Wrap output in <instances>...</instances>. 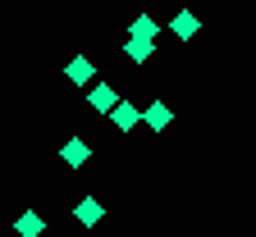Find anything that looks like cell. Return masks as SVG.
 Returning <instances> with one entry per match:
<instances>
[{
    "instance_id": "cell-1",
    "label": "cell",
    "mask_w": 256,
    "mask_h": 237,
    "mask_svg": "<svg viewBox=\"0 0 256 237\" xmlns=\"http://www.w3.org/2000/svg\"><path fill=\"white\" fill-rule=\"evenodd\" d=\"M170 27L178 32V37H192V32H197V14H188V9H183V14H178V18L170 23Z\"/></svg>"
},
{
    "instance_id": "cell-2",
    "label": "cell",
    "mask_w": 256,
    "mask_h": 237,
    "mask_svg": "<svg viewBox=\"0 0 256 237\" xmlns=\"http://www.w3.org/2000/svg\"><path fill=\"white\" fill-rule=\"evenodd\" d=\"M124 50H128V59H146V55H151V37H133Z\"/></svg>"
},
{
    "instance_id": "cell-3",
    "label": "cell",
    "mask_w": 256,
    "mask_h": 237,
    "mask_svg": "<svg viewBox=\"0 0 256 237\" xmlns=\"http://www.w3.org/2000/svg\"><path fill=\"white\" fill-rule=\"evenodd\" d=\"M92 105H96V110H110V105H114V87H106V82H101V87L92 91Z\"/></svg>"
},
{
    "instance_id": "cell-4",
    "label": "cell",
    "mask_w": 256,
    "mask_h": 237,
    "mask_svg": "<svg viewBox=\"0 0 256 237\" xmlns=\"http://www.w3.org/2000/svg\"><path fill=\"white\" fill-rule=\"evenodd\" d=\"M78 219H82V224H96V219H101V206H96V201L87 196L82 206H78Z\"/></svg>"
},
{
    "instance_id": "cell-5",
    "label": "cell",
    "mask_w": 256,
    "mask_h": 237,
    "mask_svg": "<svg viewBox=\"0 0 256 237\" xmlns=\"http://www.w3.org/2000/svg\"><path fill=\"white\" fill-rule=\"evenodd\" d=\"M69 78H74V82H87V78H92V64H87V59H74V64H69Z\"/></svg>"
},
{
    "instance_id": "cell-6",
    "label": "cell",
    "mask_w": 256,
    "mask_h": 237,
    "mask_svg": "<svg viewBox=\"0 0 256 237\" xmlns=\"http://www.w3.org/2000/svg\"><path fill=\"white\" fill-rule=\"evenodd\" d=\"M18 233H23V237H37V233H42V219H37V215H23V219H18Z\"/></svg>"
},
{
    "instance_id": "cell-7",
    "label": "cell",
    "mask_w": 256,
    "mask_h": 237,
    "mask_svg": "<svg viewBox=\"0 0 256 237\" xmlns=\"http://www.w3.org/2000/svg\"><path fill=\"white\" fill-rule=\"evenodd\" d=\"M64 160H69V164H82L87 160V146L82 142H69V146H64Z\"/></svg>"
},
{
    "instance_id": "cell-8",
    "label": "cell",
    "mask_w": 256,
    "mask_h": 237,
    "mask_svg": "<svg viewBox=\"0 0 256 237\" xmlns=\"http://www.w3.org/2000/svg\"><path fill=\"white\" fill-rule=\"evenodd\" d=\"M133 37H156V18H146V14H142V18L133 23Z\"/></svg>"
},
{
    "instance_id": "cell-9",
    "label": "cell",
    "mask_w": 256,
    "mask_h": 237,
    "mask_svg": "<svg viewBox=\"0 0 256 237\" xmlns=\"http://www.w3.org/2000/svg\"><path fill=\"white\" fill-rule=\"evenodd\" d=\"M133 119H138L133 105H119V110H114V123H119V128H133Z\"/></svg>"
},
{
    "instance_id": "cell-10",
    "label": "cell",
    "mask_w": 256,
    "mask_h": 237,
    "mask_svg": "<svg viewBox=\"0 0 256 237\" xmlns=\"http://www.w3.org/2000/svg\"><path fill=\"white\" fill-rule=\"evenodd\" d=\"M165 119H170V114H165V105H151V110H146V123H151V128H160Z\"/></svg>"
}]
</instances>
